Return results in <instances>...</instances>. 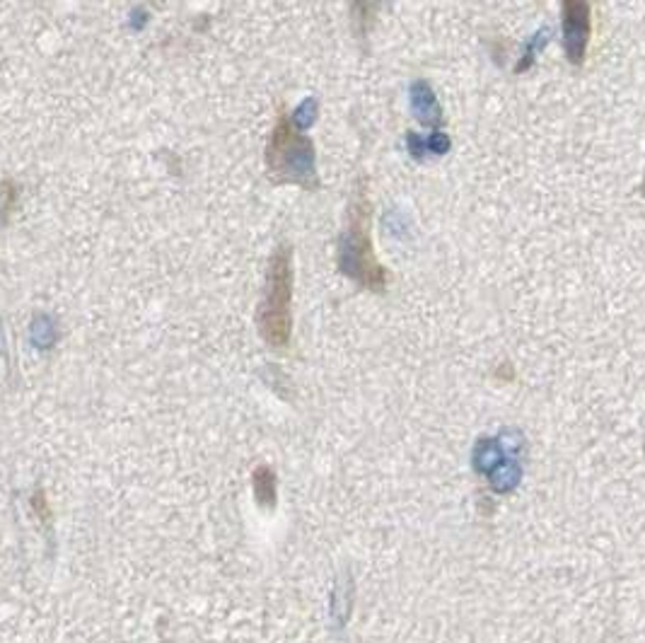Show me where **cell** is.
I'll return each mask as SVG.
<instances>
[{
  "instance_id": "obj_1",
  "label": "cell",
  "mask_w": 645,
  "mask_h": 643,
  "mask_svg": "<svg viewBox=\"0 0 645 643\" xmlns=\"http://www.w3.org/2000/svg\"><path fill=\"white\" fill-rule=\"evenodd\" d=\"M370 223H373V204L368 197V182L358 179L348 204L346 227L338 240V271L370 293H384L387 269L375 257Z\"/></svg>"
},
{
  "instance_id": "obj_2",
  "label": "cell",
  "mask_w": 645,
  "mask_h": 643,
  "mask_svg": "<svg viewBox=\"0 0 645 643\" xmlns=\"http://www.w3.org/2000/svg\"><path fill=\"white\" fill-rule=\"evenodd\" d=\"M259 332L273 348H285L293 332V250L281 244L269 262L263 298L259 303Z\"/></svg>"
},
{
  "instance_id": "obj_3",
  "label": "cell",
  "mask_w": 645,
  "mask_h": 643,
  "mask_svg": "<svg viewBox=\"0 0 645 643\" xmlns=\"http://www.w3.org/2000/svg\"><path fill=\"white\" fill-rule=\"evenodd\" d=\"M266 165L278 182L298 184L302 189H317L315 145L308 136L295 129V124L281 112L276 126L271 131L266 148Z\"/></svg>"
},
{
  "instance_id": "obj_4",
  "label": "cell",
  "mask_w": 645,
  "mask_h": 643,
  "mask_svg": "<svg viewBox=\"0 0 645 643\" xmlns=\"http://www.w3.org/2000/svg\"><path fill=\"white\" fill-rule=\"evenodd\" d=\"M563 23V49L573 66H583L593 32V10L583 0H563L561 3Z\"/></svg>"
},
{
  "instance_id": "obj_5",
  "label": "cell",
  "mask_w": 645,
  "mask_h": 643,
  "mask_svg": "<svg viewBox=\"0 0 645 643\" xmlns=\"http://www.w3.org/2000/svg\"><path fill=\"white\" fill-rule=\"evenodd\" d=\"M413 95V109H416V114H419L420 122H428L433 124V119L438 122V116H440V109H438L436 105V97H433V92L428 90L426 83H416V87L411 90Z\"/></svg>"
},
{
  "instance_id": "obj_6",
  "label": "cell",
  "mask_w": 645,
  "mask_h": 643,
  "mask_svg": "<svg viewBox=\"0 0 645 643\" xmlns=\"http://www.w3.org/2000/svg\"><path fill=\"white\" fill-rule=\"evenodd\" d=\"M254 491L256 499L262 501L263 506H273L276 501V477L269 467H259L254 474Z\"/></svg>"
},
{
  "instance_id": "obj_7",
  "label": "cell",
  "mask_w": 645,
  "mask_h": 643,
  "mask_svg": "<svg viewBox=\"0 0 645 643\" xmlns=\"http://www.w3.org/2000/svg\"><path fill=\"white\" fill-rule=\"evenodd\" d=\"M498 462H501V450H498V446H495V443H486V440L479 443L476 453H474V464H476V470L488 472V474H491V470H493Z\"/></svg>"
},
{
  "instance_id": "obj_8",
  "label": "cell",
  "mask_w": 645,
  "mask_h": 643,
  "mask_svg": "<svg viewBox=\"0 0 645 643\" xmlns=\"http://www.w3.org/2000/svg\"><path fill=\"white\" fill-rule=\"evenodd\" d=\"M491 479H493L495 491H508V489H512V486L518 484L520 470L518 467H503L501 472H493Z\"/></svg>"
},
{
  "instance_id": "obj_9",
  "label": "cell",
  "mask_w": 645,
  "mask_h": 643,
  "mask_svg": "<svg viewBox=\"0 0 645 643\" xmlns=\"http://www.w3.org/2000/svg\"><path fill=\"white\" fill-rule=\"evenodd\" d=\"M640 194L645 197V174H643V184H640Z\"/></svg>"
}]
</instances>
